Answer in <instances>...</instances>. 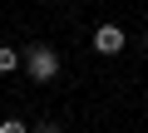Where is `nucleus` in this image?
Listing matches in <instances>:
<instances>
[{
    "instance_id": "nucleus-1",
    "label": "nucleus",
    "mask_w": 148,
    "mask_h": 133,
    "mask_svg": "<svg viewBox=\"0 0 148 133\" xmlns=\"http://www.w3.org/2000/svg\"><path fill=\"white\" fill-rule=\"evenodd\" d=\"M20 64L30 69V79H40V84H49V79L59 74V54H54L49 44H30V49L20 54Z\"/></svg>"
},
{
    "instance_id": "nucleus-2",
    "label": "nucleus",
    "mask_w": 148,
    "mask_h": 133,
    "mask_svg": "<svg viewBox=\"0 0 148 133\" xmlns=\"http://www.w3.org/2000/svg\"><path fill=\"white\" fill-rule=\"evenodd\" d=\"M123 44H128V35H123L119 25H99V30H94V49H99V54H119Z\"/></svg>"
},
{
    "instance_id": "nucleus-3",
    "label": "nucleus",
    "mask_w": 148,
    "mask_h": 133,
    "mask_svg": "<svg viewBox=\"0 0 148 133\" xmlns=\"http://www.w3.org/2000/svg\"><path fill=\"white\" fill-rule=\"evenodd\" d=\"M20 64V49H10V44H0V74H10Z\"/></svg>"
},
{
    "instance_id": "nucleus-4",
    "label": "nucleus",
    "mask_w": 148,
    "mask_h": 133,
    "mask_svg": "<svg viewBox=\"0 0 148 133\" xmlns=\"http://www.w3.org/2000/svg\"><path fill=\"white\" fill-rule=\"evenodd\" d=\"M0 133H30V128H25L20 118H5V123H0Z\"/></svg>"
},
{
    "instance_id": "nucleus-5",
    "label": "nucleus",
    "mask_w": 148,
    "mask_h": 133,
    "mask_svg": "<svg viewBox=\"0 0 148 133\" xmlns=\"http://www.w3.org/2000/svg\"><path fill=\"white\" fill-rule=\"evenodd\" d=\"M40 133H59V128H54V123H45V128H40Z\"/></svg>"
}]
</instances>
